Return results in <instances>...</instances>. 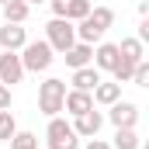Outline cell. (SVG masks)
Segmentation results:
<instances>
[{
	"instance_id": "cell-1",
	"label": "cell",
	"mask_w": 149,
	"mask_h": 149,
	"mask_svg": "<svg viewBox=\"0 0 149 149\" xmlns=\"http://www.w3.org/2000/svg\"><path fill=\"white\" fill-rule=\"evenodd\" d=\"M111 24H114V10L111 7H94L90 17L76 21V38L87 42V45H101V38H104V31Z\"/></svg>"
},
{
	"instance_id": "cell-2",
	"label": "cell",
	"mask_w": 149,
	"mask_h": 149,
	"mask_svg": "<svg viewBox=\"0 0 149 149\" xmlns=\"http://www.w3.org/2000/svg\"><path fill=\"white\" fill-rule=\"evenodd\" d=\"M66 80H59V76H49L42 87H38V111L49 114V118H56L59 111H66Z\"/></svg>"
},
{
	"instance_id": "cell-3",
	"label": "cell",
	"mask_w": 149,
	"mask_h": 149,
	"mask_svg": "<svg viewBox=\"0 0 149 149\" xmlns=\"http://www.w3.org/2000/svg\"><path fill=\"white\" fill-rule=\"evenodd\" d=\"M45 38H49V45H52L59 56H66L76 42H80V38H76V21H70V17H52V21L45 24Z\"/></svg>"
},
{
	"instance_id": "cell-4",
	"label": "cell",
	"mask_w": 149,
	"mask_h": 149,
	"mask_svg": "<svg viewBox=\"0 0 149 149\" xmlns=\"http://www.w3.org/2000/svg\"><path fill=\"white\" fill-rule=\"evenodd\" d=\"M52 59H56V49L49 45V38L28 42V45L21 49V63H24L28 73H45V70L52 66Z\"/></svg>"
},
{
	"instance_id": "cell-5",
	"label": "cell",
	"mask_w": 149,
	"mask_h": 149,
	"mask_svg": "<svg viewBox=\"0 0 149 149\" xmlns=\"http://www.w3.org/2000/svg\"><path fill=\"white\" fill-rule=\"evenodd\" d=\"M45 142L49 149H76L80 146V135L73 132V121H66V118H49V128H45Z\"/></svg>"
},
{
	"instance_id": "cell-6",
	"label": "cell",
	"mask_w": 149,
	"mask_h": 149,
	"mask_svg": "<svg viewBox=\"0 0 149 149\" xmlns=\"http://www.w3.org/2000/svg\"><path fill=\"white\" fill-rule=\"evenodd\" d=\"M24 63H21V52H0V83H7V87H14V83H21L24 80Z\"/></svg>"
},
{
	"instance_id": "cell-7",
	"label": "cell",
	"mask_w": 149,
	"mask_h": 149,
	"mask_svg": "<svg viewBox=\"0 0 149 149\" xmlns=\"http://www.w3.org/2000/svg\"><path fill=\"white\" fill-rule=\"evenodd\" d=\"M108 121H111L114 128H135V121H139V108L132 104V101H118L108 108Z\"/></svg>"
},
{
	"instance_id": "cell-8",
	"label": "cell",
	"mask_w": 149,
	"mask_h": 149,
	"mask_svg": "<svg viewBox=\"0 0 149 149\" xmlns=\"http://www.w3.org/2000/svg\"><path fill=\"white\" fill-rule=\"evenodd\" d=\"M24 45H28V31H24L21 24L3 21V28H0V49H3V52H21Z\"/></svg>"
},
{
	"instance_id": "cell-9",
	"label": "cell",
	"mask_w": 149,
	"mask_h": 149,
	"mask_svg": "<svg viewBox=\"0 0 149 149\" xmlns=\"http://www.w3.org/2000/svg\"><path fill=\"white\" fill-rule=\"evenodd\" d=\"M101 125H104V114L101 111H87V114H76L73 118V132L80 139H97Z\"/></svg>"
},
{
	"instance_id": "cell-10",
	"label": "cell",
	"mask_w": 149,
	"mask_h": 149,
	"mask_svg": "<svg viewBox=\"0 0 149 149\" xmlns=\"http://www.w3.org/2000/svg\"><path fill=\"white\" fill-rule=\"evenodd\" d=\"M118 59H121V49H118L114 42H101V45L94 49V66H97L101 73H111L114 66H118Z\"/></svg>"
},
{
	"instance_id": "cell-11",
	"label": "cell",
	"mask_w": 149,
	"mask_h": 149,
	"mask_svg": "<svg viewBox=\"0 0 149 149\" xmlns=\"http://www.w3.org/2000/svg\"><path fill=\"white\" fill-rule=\"evenodd\" d=\"M73 90H87V94H94L97 90V83H101V70L90 63V66H83V70H73Z\"/></svg>"
},
{
	"instance_id": "cell-12",
	"label": "cell",
	"mask_w": 149,
	"mask_h": 149,
	"mask_svg": "<svg viewBox=\"0 0 149 149\" xmlns=\"http://www.w3.org/2000/svg\"><path fill=\"white\" fill-rule=\"evenodd\" d=\"M121 101V83L118 80H101L97 83V90H94V104H101V108H111V104H118Z\"/></svg>"
},
{
	"instance_id": "cell-13",
	"label": "cell",
	"mask_w": 149,
	"mask_h": 149,
	"mask_svg": "<svg viewBox=\"0 0 149 149\" xmlns=\"http://www.w3.org/2000/svg\"><path fill=\"white\" fill-rule=\"evenodd\" d=\"M90 63H94V45H87V42H76L73 49L66 52V66L70 70H83Z\"/></svg>"
},
{
	"instance_id": "cell-14",
	"label": "cell",
	"mask_w": 149,
	"mask_h": 149,
	"mask_svg": "<svg viewBox=\"0 0 149 149\" xmlns=\"http://www.w3.org/2000/svg\"><path fill=\"white\" fill-rule=\"evenodd\" d=\"M66 111L73 114V118L94 111V94H87V90H70V94H66Z\"/></svg>"
},
{
	"instance_id": "cell-15",
	"label": "cell",
	"mask_w": 149,
	"mask_h": 149,
	"mask_svg": "<svg viewBox=\"0 0 149 149\" xmlns=\"http://www.w3.org/2000/svg\"><path fill=\"white\" fill-rule=\"evenodd\" d=\"M0 14H3V21H10V24H24L28 14H31V3H28V0H10V3L0 7Z\"/></svg>"
},
{
	"instance_id": "cell-16",
	"label": "cell",
	"mask_w": 149,
	"mask_h": 149,
	"mask_svg": "<svg viewBox=\"0 0 149 149\" xmlns=\"http://www.w3.org/2000/svg\"><path fill=\"white\" fill-rule=\"evenodd\" d=\"M118 49H121V56H125L128 63H135V66H139V63H142V56H146V45L139 42V35L121 38V42H118Z\"/></svg>"
},
{
	"instance_id": "cell-17",
	"label": "cell",
	"mask_w": 149,
	"mask_h": 149,
	"mask_svg": "<svg viewBox=\"0 0 149 149\" xmlns=\"http://www.w3.org/2000/svg\"><path fill=\"white\" fill-rule=\"evenodd\" d=\"M114 149H142L139 142V135H135V128H114Z\"/></svg>"
},
{
	"instance_id": "cell-18",
	"label": "cell",
	"mask_w": 149,
	"mask_h": 149,
	"mask_svg": "<svg viewBox=\"0 0 149 149\" xmlns=\"http://www.w3.org/2000/svg\"><path fill=\"white\" fill-rule=\"evenodd\" d=\"M90 0H66V17L70 21H83V17H90Z\"/></svg>"
},
{
	"instance_id": "cell-19",
	"label": "cell",
	"mask_w": 149,
	"mask_h": 149,
	"mask_svg": "<svg viewBox=\"0 0 149 149\" xmlns=\"http://www.w3.org/2000/svg\"><path fill=\"white\" fill-rule=\"evenodd\" d=\"M111 76L118 80V83H132V80H135V63H128V59L121 56V59H118V66L111 70Z\"/></svg>"
},
{
	"instance_id": "cell-20",
	"label": "cell",
	"mask_w": 149,
	"mask_h": 149,
	"mask_svg": "<svg viewBox=\"0 0 149 149\" xmlns=\"http://www.w3.org/2000/svg\"><path fill=\"white\" fill-rule=\"evenodd\" d=\"M17 135V121H14V114L10 111H0V142H10Z\"/></svg>"
},
{
	"instance_id": "cell-21",
	"label": "cell",
	"mask_w": 149,
	"mask_h": 149,
	"mask_svg": "<svg viewBox=\"0 0 149 149\" xmlns=\"http://www.w3.org/2000/svg\"><path fill=\"white\" fill-rule=\"evenodd\" d=\"M10 149H38V135L35 132H17L10 139Z\"/></svg>"
},
{
	"instance_id": "cell-22",
	"label": "cell",
	"mask_w": 149,
	"mask_h": 149,
	"mask_svg": "<svg viewBox=\"0 0 149 149\" xmlns=\"http://www.w3.org/2000/svg\"><path fill=\"white\" fill-rule=\"evenodd\" d=\"M135 87H142V90H149V63L142 59L139 66H135V80H132Z\"/></svg>"
},
{
	"instance_id": "cell-23",
	"label": "cell",
	"mask_w": 149,
	"mask_h": 149,
	"mask_svg": "<svg viewBox=\"0 0 149 149\" xmlns=\"http://www.w3.org/2000/svg\"><path fill=\"white\" fill-rule=\"evenodd\" d=\"M0 111H10V87L0 83Z\"/></svg>"
},
{
	"instance_id": "cell-24",
	"label": "cell",
	"mask_w": 149,
	"mask_h": 149,
	"mask_svg": "<svg viewBox=\"0 0 149 149\" xmlns=\"http://www.w3.org/2000/svg\"><path fill=\"white\" fill-rule=\"evenodd\" d=\"M135 35H139V42H142V45H149V17H142V21H139V31H135Z\"/></svg>"
},
{
	"instance_id": "cell-25",
	"label": "cell",
	"mask_w": 149,
	"mask_h": 149,
	"mask_svg": "<svg viewBox=\"0 0 149 149\" xmlns=\"http://www.w3.org/2000/svg\"><path fill=\"white\" fill-rule=\"evenodd\" d=\"M52 3V17H66V0H49Z\"/></svg>"
},
{
	"instance_id": "cell-26",
	"label": "cell",
	"mask_w": 149,
	"mask_h": 149,
	"mask_svg": "<svg viewBox=\"0 0 149 149\" xmlns=\"http://www.w3.org/2000/svg\"><path fill=\"white\" fill-rule=\"evenodd\" d=\"M83 149H114L111 142H104V139H87V146Z\"/></svg>"
},
{
	"instance_id": "cell-27",
	"label": "cell",
	"mask_w": 149,
	"mask_h": 149,
	"mask_svg": "<svg viewBox=\"0 0 149 149\" xmlns=\"http://www.w3.org/2000/svg\"><path fill=\"white\" fill-rule=\"evenodd\" d=\"M142 149H149V139H146V142H142Z\"/></svg>"
},
{
	"instance_id": "cell-28",
	"label": "cell",
	"mask_w": 149,
	"mask_h": 149,
	"mask_svg": "<svg viewBox=\"0 0 149 149\" xmlns=\"http://www.w3.org/2000/svg\"><path fill=\"white\" fill-rule=\"evenodd\" d=\"M3 3H10V0H0V7H3Z\"/></svg>"
},
{
	"instance_id": "cell-29",
	"label": "cell",
	"mask_w": 149,
	"mask_h": 149,
	"mask_svg": "<svg viewBox=\"0 0 149 149\" xmlns=\"http://www.w3.org/2000/svg\"><path fill=\"white\" fill-rule=\"evenodd\" d=\"M28 3H42V0H28Z\"/></svg>"
},
{
	"instance_id": "cell-30",
	"label": "cell",
	"mask_w": 149,
	"mask_h": 149,
	"mask_svg": "<svg viewBox=\"0 0 149 149\" xmlns=\"http://www.w3.org/2000/svg\"><path fill=\"white\" fill-rule=\"evenodd\" d=\"M139 3H146V7H149V0H139Z\"/></svg>"
}]
</instances>
